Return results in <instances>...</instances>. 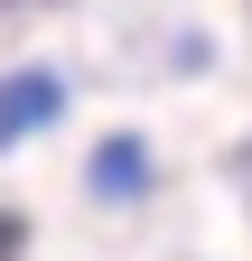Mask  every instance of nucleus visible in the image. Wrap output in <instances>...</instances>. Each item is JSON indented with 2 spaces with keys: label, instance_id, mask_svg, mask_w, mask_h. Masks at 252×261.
Segmentation results:
<instances>
[{
  "label": "nucleus",
  "instance_id": "obj_1",
  "mask_svg": "<svg viewBox=\"0 0 252 261\" xmlns=\"http://www.w3.org/2000/svg\"><path fill=\"white\" fill-rule=\"evenodd\" d=\"M47 121H66V75L56 65H10L0 75V149L38 140Z\"/></svg>",
  "mask_w": 252,
  "mask_h": 261
},
{
  "label": "nucleus",
  "instance_id": "obj_2",
  "mask_svg": "<svg viewBox=\"0 0 252 261\" xmlns=\"http://www.w3.org/2000/svg\"><path fill=\"white\" fill-rule=\"evenodd\" d=\"M84 187L112 196V205H131V196L149 187V140H140V130H103L93 159H84Z\"/></svg>",
  "mask_w": 252,
  "mask_h": 261
}]
</instances>
